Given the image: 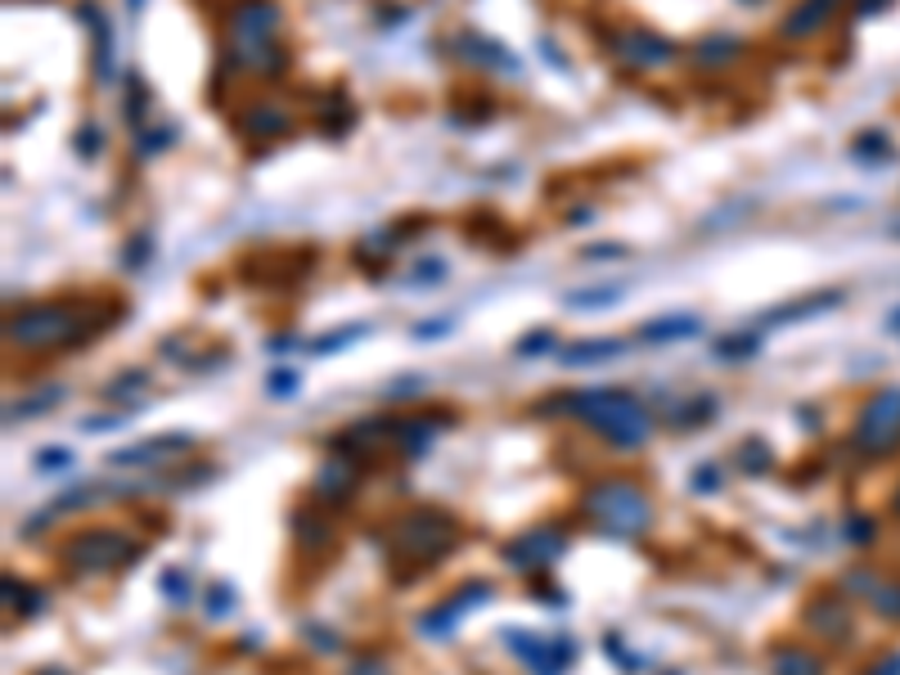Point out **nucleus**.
<instances>
[{
  "label": "nucleus",
  "mask_w": 900,
  "mask_h": 675,
  "mask_svg": "<svg viewBox=\"0 0 900 675\" xmlns=\"http://www.w3.org/2000/svg\"><path fill=\"white\" fill-rule=\"evenodd\" d=\"M891 509H896V518H900V491H896V500H891Z\"/></svg>",
  "instance_id": "49"
},
{
  "label": "nucleus",
  "mask_w": 900,
  "mask_h": 675,
  "mask_svg": "<svg viewBox=\"0 0 900 675\" xmlns=\"http://www.w3.org/2000/svg\"><path fill=\"white\" fill-rule=\"evenodd\" d=\"M851 441L860 456H887V450L900 446V388H882L878 397L864 401Z\"/></svg>",
  "instance_id": "5"
},
{
  "label": "nucleus",
  "mask_w": 900,
  "mask_h": 675,
  "mask_svg": "<svg viewBox=\"0 0 900 675\" xmlns=\"http://www.w3.org/2000/svg\"><path fill=\"white\" fill-rule=\"evenodd\" d=\"M464 46H473V59H478V63H491V68H500V72H522V63H518L513 55H505V46H500V41H487V37H464Z\"/></svg>",
  "instance_id": "21"
},
{
  "label": "nucleus",
  "mask_w": 900,
  "mask_h": 675,
  "mask_svg": "<svg viewBox=\"0 0 900 675\" xmlns=\"http://www.w3.org/2000/svg\"><path fill=\"white\" fill-rule=\"evenodd\" d=\"M756 352H761V338L756 333H730V338H721V343H716L721 361H747Z\"/></svg>",
  "instance_id": "24"
},
{
  "label": "nucleus",
  "mask_w": 900,
  "mask_h": 675,
  "mask_svg": "<svg viewBox=\"0 0 900 675\" xmlns=\"http://www.w3.org/2000/svg\"><path fill=\"white\" fill-rule=\"evenodd\" d=\"M194 446V437L189 432H167V437H149V441H140V446H131V450H113V464H127V469H140V464H163V460H172V456H185V450Z\"/></svg>",
  "instance_id": "11"
},
{
  "label": "nucleus",
  "mask_w": 900,
  "mask_h": 675,
  "mask_svg": "<svg viewBox=\"0 0 900 675\" xmlns=\"http://www.w3.org/2000/svg\"><path fill=\"white\" fill-rule=\"evenodd\" d=\"M145 383H149V374L131 370V379H118V383H108V397H131V392H140Z\"/></svg>",
  "instance_id": "38"
},
{
  "label": "nucleus",
  "mask_w": 900,
  "mask_h": 675,
  "mask_svg": "<svg viewBox=\"0 0 900 675\" xmlns=\"http://www.w3.org/2000/svg\"><path fill=\"white\" fill-rule=\"evenodd\" d=\"M743 6H756V0H743Z\"/></svg>",
  "instance_id": "52"
},
{
  "label": "nucleus",
  "mask_w": 900,
  "mask_h": 675,
  "mask_svg": "<svg viewBox=\"0 0 900 675\" xmlns=\"http://www.w3.org/2000/svg\"><path fill=\"white\" fill-rule=\"evenodd\" d=\"M145 108H149V86L140 81V77H131L127 81V99H123V113H127V123L136 127V131H145L149 123H145Z\"/></svg>",
  "instance_id": "23"
},
{
  "label": "nucleus",
  "mask_w": 900,
  "mask_h": 675,
  "mask_svg": "<svg viewBox=\"0 0 900 675\" xmlns=\"http://www.w3.org/2000/svg\"><path fill=\"white\" fill-rule=\"evenodd\" d=\"M738 469H743V473H765V469H770V450H765V441L752 437V441L738 446Z\"/></svg>",
  "instance_id": "28"
},
{
  "label": "nucleus",
  "mask_w": 900,
  "mask_h": 675,
  "mask_svg": "<svg viewBox=\"0 0 900 675\" xmlns=\"http://www.w3.org/2000/svg\"><path fill=\"white\" fill-rule=\"evenodd\" d=\"M882 595H873V608L882 613V617H891V622H900V586H878Z\"/></svg>",
  "instance_id": "33"
},
{
  "label": "nucleus",
  "mask_w": 900,
  "mask_h": 675,
  "mask_svg": "<svg viewBox=\"0 0 900 675\" xmlns=\"http://www.w3.org/2000/svg\"><path fill=\"white\" fill-rule=\"evenodd\" d=\"M617 297H622V284H608V288L573 293V297H568V306H573V311H604V306H613Z\"/></svg>",
  "instance_id": "26"
},
{
  "label": "nucleus",
  "mask_w": 900,
  "mask_h": 675,
  "mask_svg": "<svg viewBox=\"0 0 900 675\" xmlns=\"http://www.w3.org/2000/svg\"><path fill=\"white\" fill-rule=\"evenodd\" d=\"M770 675H824V662L802 644H779L770 653Z\"/></svg>",
  "instance_id": "14"
},
{
  "label": "nucleus",
  "mask_w": 900,
  "mask_h": 675,
  "mask_svg": "<svg viewBox=\"0 0 900 675\" xmlns=\"http://www.w3.org/2000/svg\"><path fill=\"white\" fill-rule=\"evenodd\" d=\"M397 540H401V554H423V558H441V549L456 540V522L441 518V513H405L397 522Z\"/></svg>",
  "instance_id": "7"
},
{
  "label": "nucleus",
  "mask_w": 900,
  "mask_h": 675,
  "mask_svg": "<svg viewBox=\"0 0 900 675\" xmlns=\"http://www.w3.org/2000/svg\"><path fill=\"white\" fill-rule=\"evenodd\" d=\"M41 675H68V671H55V666H50V671H41Z\"/></svg>",
  "instance_id": "50"
},
{
  "label": "nucleus",
  "mask_w": 900,
  "mask_h": 675,
  "mask_svg": "<svg viewBox=\"0 0 900 675\" xmlns=\"http://www.w3.org/2000/svg\"><path fill=\"white\" fill-rule=\"evenodd\" d=\"M666 675H685V671H666Z\"/></svg>",
  "instance_id": "51"
},
{
  "label": "nucleus",
  "mask_w": 900,
  "mask_h": 675,
  "mask_svg": "<svg viewBox=\"0 0 900 675\" xmlns=\"http://www.w3.org/2000/svg\"><path fill=\"white\" fill-rule=\"evenodd\" d=\"M806 622H811L820 635H829V639H842V635L851 630V613H847L842 599H833V595L815 599V604L806 608Z\"/></svg>",
  "instance_id": "17"
},
{
  "label": "nucleus",
  "mask_w": 900,
  "mask_h": 675,
  "mask_svg": "<svg viewBox=\"0 0 900 675\" xmlns=\"http://www.w3.org/2000/svg\"><path fill=\"white\" fill-rule=\"evenodd\" d=\"M81 19H86V28H95V77L108 81L113 77V28L99 6H81Z\"/></svg>",
  "instance_id": "16"
},
{
  "label": "nucleus",
  "mask_w": 900,
  "mask_h": 675,
  "mask_svg": "<svg viewBox=\"0 0 900 675\" xmlns=\"http://www.w3.org/2000/svg\"><path fill=\"white\" fill-rule=\"evenodd\" d=\"M694 333H703L698 315H662V320H648L639 329V343H685Z\"/></svg>",
  "instance_id": "13"
},
{
  "label": "nucleus",
  "mask_w": 900,
  "mask_h": 675,
  "mask_svg": "<svg viewBox=\"0 0 900 675\" xmlns=\"http://www.w3.org/2000/svg\"><path fill=\"white\" fill-rule=\"evenodd\" d=\"M738 50H743L738 37H712V41L698 46V63H703V68H721V63H734Z\"/></svg>",
  "instance_id": "22"
},
{
  "label": "nucleus",
  "mask_w": 900,
  "mask_h": 675,
  "mask_svg": "<svg viewBox=\"0 0 900 675\" xmlns=\"http://www.w3.org/2000/svg\"><path fill=\"white\" fill-rule=\"evenodd\" d=\"M172 140H176V131H172V127H167V131H163V127H154V131H149V136H140V154H145V158H149V154H154V149H167V145H172Z\"/></svg>",
  "instance_id": "36"
},
{
  "label": "nucleus",
  "mask_w": 900,
  "mask_h": 675,
  "mask_svg": "<svg viewBox=\"0 0 900 675\" xmlns=\"http://www.w3.org/2000/svg\"><path fill=\"white\" fill-rule=\"evenodd\" d=\"M28 590H32V586H19L14 577L6 581V599H10V604H19V613H23V617L46 608V595H28Z\"/></svg>",
  "instance_id": "30"
},
{
  "label": "nucleus",
  "mask_w": 900,
  "mask_h": 675,
  "mask_svg": "<svg viewBox=\"0 0 900 675\" xmlns=\"http://www.w3.org/2000/svg\"><path fill=\"white\" fill-rule=\"evenodd\" d=\"M59 397H63V388H41L37 397L14 401V405H10V423H14V419H32V414H41V410H46V405H55Z\"/></svg>",
  "instance_id": "27"
},
{
  "label": "nucleus",
  "mask_w": 900,
  "mask_h": 675,
  "mask_svg": "<svg viewBox=\"0 0 900 675\" xmlns=\"http://www.w3.org/2000/svg\"><path fill=\"white\" fill-rule=\"evenodd\" d=\"M239 131L253 136V140H275V136L288 131V113L271 108V104H257V108H248L244 118H239Z\"/></svg>",
  "instance_id": "15"
},
{
  "label": "nucleus",
  "mask_w": 900,
  "mask_h": 675,
  "mask_svg": "<svg viewBox=\"0 0 900 675\" xmlns=\"http://www.w3.org/2000/svg\"><path fill=\"white\" fill-rule=\"evenodd\" d=\"M545 414H573L586 428H595L599 437H608L617 450H635L648 441L653 432V414L622 388H581V392H562L554 401L540 405Z\"/></svg>",
  "instance_id": "1"
},
{
  "label": "nucleus",
  "mask_w": 900,
  "mask_h": 675,
  "mask_svg": "<svg viewBox=\"0 0 900 675\" xmlns=\"http://www.w3.org/2000/svg\"><path fill=\"white\" fill-rule=\"evenodd\" d=\"M352 675H383V666L365 657V662H352Z\"/></svg>",
  "instance_id": "46"
},
{
  "label": "nucleus",
  "mask_w": 900,
  "mask_h": 675,
  "mask_svg": "<svg viewBox=\"0 0 900 675\" xmlns=\"http://www.w3.org/2000/svg\"><path fill=\"white\" fill-rule=\"evenodd\" d=\"M149 248H154V239H149V231H140V235H136V239L123 248V262H127L131 271H140V266L149 262Z\"/></svg>",
  "instance_id": "31"
},
{
  "label": "nucleus",
  "mask_w": 900,
  "mask_h": 675,
  "mask_svg": "<svg viewBox=\"0 0 900 675\" xmlns=\"http://www.w3.org/2000/svg\"><path fill=\"white\" fill-rule=\"evenodd\" d=\"M613 46H617V55H622L626 63H635V68H662V63L675 59V46H671L666 37L648 32V28H630V32H622Z\"/></svg>",
  "instance_id": "10"
},
{
  "label": "nucleus",
  "mask_w": 900,
  "mask_h": 675,
  "mask_svg": "<svg viewBox=\"0 0 900 675\" xmlns=\"http://www.w3.org/2000/svg\"><path fill=\"white\" fill-rule=\"evenodd\" d=\"M554 348V333L549 329H536V333H527L522 343H518V356H540V352H549Z\"/></svg>",
  "instance_id": "34"
},
{
  "label": "nucleus",
  "mask_w": 900,
  "mask_h": 675,
  "mask_svg": "<svg viewBox=\"0 0 900 675\" xmlns=\"http://www.w3.org/2000/svg\"><path fill=\"white\" fill-rule=\"evenodd\" d=\"M136 558H140V545L127 540L123 531H113V527L77 531L63 545V562H68V573H77V577H104L113 568H127V562H136Z\"/></svg>",
  "instance_id": "3"
},
{
  "label": "nucleus",
  "mask_w": 900,
  "mask_h": 675,
  "mask_svg": "<svg viewBox=\"0 0 900 675\" xmlns=\"http://www.w3.org/2000/svg\"><path fill=\"white\" fill-rule=\"evenodd\" d=\"M562 549H568V536H562L554 522H540V527H531L505 545V562L513 573H545L558 562Z\"/></svg>",
  "instance_id": "6"
},
{
  "label": "nucleus",
  "mask_w": 900,
  "mask_h": 675,
  "mask_svg": "<svg viewBox=\"0 0 900 675\" xmlns=\"http://www.w3.org/2000/svg\"><path fill=\"white\" fill-rule=\"evenodd\" d=\"M77 333H81V315H77V306H63V302H37V306L10 315V324H6V338L14 348H28V352L55 348V343L77 338Z\"/></svg>",
  "instance_id": "4"
},
{
  "label": "nucleus",
  "mask_w": 900,
  "mask_h": 675,
  "mask_svg": "<svg viewBox=\"0 0 900 675\" xmlns=\"http://www.w3.org/2000/svg\"><path fill=\"white\" fill-rule=\"evenodd\" d=\"M838 6H842V0H802V6L783 19V37H793V41H798V37L820 32V28L838 14Z\"/></svg>",
  "instance_id": "12"
},
{
  "label": "nucleus",
  "mask_w": 900,
  "mask_h": 675,
  "mask_svg": "<svg viewBox=\"0 0 900 675\" xmlns=\"http://www.w3.org/2000/svg\"><path fill=\"white\" fill-rule=\"evenodd\" d=\"M293 531H297L306 545H324V540H329V527H320V522H302V513L293 518Z\"/></svg>",
  "instance_id": "37"
},
{
  "label": "nucleus",
  "mask_w": 900,
  "mask_h": 675,
  "mask_svg": "<svg viewBox=\"0 0 900 675\" xmlns=\"http://www.w3.org/2000/svg\"><path fill=\"white\" fill-rule=\"evenodd\" d=\"M145 6V0H127V10H140Z\"/></svg>",
  "instance_id": "48"
},
{
  "label": "nucleus",
  "mask_w": 900,
  "mask_h": 675,
  "mask_svg": "<svg viewBox=\"0 0 900 675\" xmlns=\"http://www.w3.org/2000/svg\"><path fill=\"white\" fill-rule=\"evenodd\" d=\"M869 675H900V657H887V662H878Z\"/></svg>",
  "instance_id": "47"
},
{
  "label": "nucleus",
  "mask_w": 900,
  "mask_h": 675,
  "mask_svg": "<svg viewBox=\"0 0 900 675\" xmlns=\"http://www.w3.org/2000/svg\"><path fill=\"white\" fill-rule=\"evenodd\" d=\"M423 271H414V284H437V280H446V262H437V257H428V262H419Z\"/></svg>",
  "instance_id": "39"
},
{
  "label": "nucleus",
  "mask_w": 900,
  "mask_h": 675,
  "mask_svg": "<svg viewBox=\"0 0 900 675\" xmlns=\"http://www.w3.org/2000/svg\"><path fill=\"white\" fill-rule=\"evenodd\" d=\"M842 302V293L838 288H829V293H815V297H802V302H793V306H779V311H765V324H798V320H806V315H820V311H833Z\"/></svg>",
  "instance_id": "19"
},
{
  "label": "nucleus",
  "mask_w": 900,
  "mask_h": 675,
  "mask_svg": "<svg viewBox=\"0 0 900 675\" xmlns=\"http://www.w3.org/2000/svg\"><path fill=\"white\" fill-rule=\"evenodd\" d=\"M352 464H343V460H329V464H320V473H315V491L320 496H329V500H338V496H348L352 491Z\"/></svg>",
  "instance_id": "20"
},
{
  "label": "nucleus",
  "mask_w": 900,
  "mask_h": 675,
  "mask_svg": "<svg viewBox=\"0 0 900 675\" xmlns=\"http://www.w3.org/2000/svg\"><path fill=\"white\" fill-rule=\"evenodd\" d=\"M707 419H716V401L712 397H694L685 405V414H671L675 428H694V423H707Z\"/></svg>",
  "instance_id": "29"
},
{
  "label": "nucleus",
  "mask_w": 900,
  "mask_h": 675,
  "mask_svg": "<svg viewBox=\"0 0 900 675\" xmlns=\"http://www.w3.org/2000/svg\"><path fill=\"white\" fill-rule=\"evenodd\" d=\"M446 329H450V320H432V324H414L410 333L414 338H432V333H446Z\"/></svg>",
  "instance_id": "44"
},
{
  "label": "nucleus",
  "mask_w": 900,
  "mask_h": 675,
  "mask_svg": "<svg viewBox=\"0 0 900 675\" xmlns=\"http://www.w3.org/2000/svg\"><path fill=\"white\" fill-rule=\"evenodd\" d=\"M99 145H104L99 127H81V131H77V154H95Z\"/></svg>",
  "instance_id": "40"
},
{
  "label": "nucleus",
  "mask_w": 900,
  "mask_h": 675,
  "mask_svg": "<svg viewBox=\"0 0 900 675\" xmlns=\"http://www.w3.org/2000/svg\"><path fill=\"white\" fill-rule=\"evenodd\" d=\"M158 586H167V595H172L176 604H185V599H189V595H185V581H180V573H163V577H158Z\"/></svg>",
  "instance_id": "41"
},
{
  "label": "nucleus",
  "mask_w": 900,
  "mask_h": 675,
  "mask_svg": "<svg viewBox=\"0 0 900 675\" xmlns=\"http://www.w3.org/2000/svg\"><path fill=\"white\" fill-rule=\"evenodd\" d=\"M626 352L622 338H604V343H573V348H558L562 365H599V361H617Z\"/></svg>",
  "instance_id": "18"
},
{
  "label": "nucleus",
  "mask_w": 900,
  "mask_h": 675,
  "mask_svg": "<svg viewBox=\"0 0 900 675\" xmlns=\"http://www.w3.org/2000/svg\"><path fill=\"white\" fill-rule=\"evenodd\" d=\"M491 599V581H469L464 590H456L446 604H437L432 613H423L419 617V630L428 635V639H441V635H450L456 630V622L469 613V608H478V604H487Z\"/></svg>",
  "instance_id": "9"
},
{
  "label": "nucleus",
  "mask_w": 900,
  "mask_h": 675,
  "mask_svg": "<svg viewBox=\"0 0 900 675\" xmlns=\"http://www.w3.org/2000/svg\"><path fill=\"white\" fill-rule=\"evenodd\" d=\"M716 487H721V482H716V469H694V491H698V496H703V491L712 496Z\"/></svg>",
  "instance_id": "43"
},
{
  "label": "nucleus",
  "mask_w": 900,
  "mask_h": 675,
  "mask_svg": "<svg viewBox=\"0 0 900 675\" xmlns=\"http://www.w3.org/2000/svg\"><path fill=\"white\" fill-rule=\"evenodd\" d=\"M37 464H41V469H63V464H68V450H55V456H41Z\"/></svg>",
  "instance_id": "45"
},
{
  "label": "nucleus",
  "mask_w": 900,
  "mask_h": 675,
  "mask_svg": "<svg viewBox=\"0 0 900 675\" xmlns=\"http://www.w3.org/2000/svg\"><path fill=\"white\" fill-rule=\"evenodd\" d=\"M586 513L599 531L617 536V540H639L653 527V500L644 496V487H635L630 478H608L595 482L586 491Z\"/></svg>",
  "instance_id": "2"
},
{
  "label": "nucleus",
  "mask_w": 900,
  "mask_h": 675,
  "mask_svg": "<svg viewBox=\"0 0 900 675\" xmlns=\"http://www.w3.org/2000/svg\"><path fill=\"white\" fill-rule=\"evenodd\" d=\"M505 644L522 657V666L531 675H562L573 666V639H540V635H518V630H505Z\"/></svg>",
  "instance_id": "8"
},
{
  "label": "nucleus",
  "mask_w": 900,
  "mask_h": 675,
  "mask_svg": "<svg viewBox=\"0 0 900 675\" xmlns=\"http://www.w3.org/2000/svg\"><path fill=\"white\" fill-rule=\"evenodd\" d=\"M365 329H370V324H348V329H333V333H324V338H320V343H311V352H315V356H329V352H338V348H352Z\"/></svg>",
  "instance_id": "25"
},
{
  "label": "nucleus",
  "mask_w": 900,
  "mask_h": 675,
  "mask_svg": "<svg viewBox=\"0 0 900 675\" xmlns=\"http://www.w3.org/2000/svg\"><path fill=\"white\" fill-rule=\"evenodd\" d=\"M297 383H302V379H297V370H275V374L266 379V392H271V397H293V392H297Z\"/></svg>",
  "instance_id": "32"
},
{
  "label": "nucleus",
  "mask_w": 900,
  "mask_h": 675,
  "mask_svg": "<svg viewBox=\"0 0 900 675\" xmlns=\"http://www.w3.org/2000/svg\"><path fill=\"white\" fill-rule=\"evenodd\" d=\"M581 257H586V262H604V257H626V248H622V244H599V248H586Z\"/></svg>",
  "instance_id": "42"
},
{
  "label": "nucleus",
  "mask_w": 900,
  "mask_h": 675,
  "mask_svg": "<svg viewBox=\"0 0 900 675\" xmlns=\"http://www.w3.org/2000/svg\"><path fill=\"white\" fill-rule=\"evenodd\" d=\"M140 410H118V414H108V419H81V432H108V428H123L127 419H136Z\"/></svg>",
  "instance_id": "35"
}]
</instances>
